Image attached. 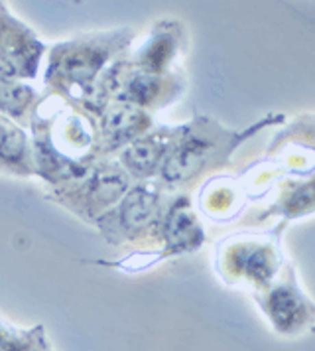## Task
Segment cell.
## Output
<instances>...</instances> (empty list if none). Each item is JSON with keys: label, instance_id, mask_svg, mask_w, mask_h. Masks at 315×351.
<instances>
[{"label": "cell", "instance_id": "30bf717a", "mask_svg": "<svg viewBox=\"0 0 315 351\" xmlns=\"http://www.w3.org/2000/svg\"><path fill=\"white\" fill-rule=\"evenodd\" d=\"M173 51H175V36L170 30H160L156 36H152L144 51H140V62L148 71H160L172 60Z\"/></svg>", "mask_w": 315, "mask_h": 351}, {"label": "cell", "instance_id": "277c9868", "mask_svg": "<svg viewBox=\"0 0 315 351\" xmlns=\"http://www.w3.org/2000/svg\"><path fill=\"white\" fill-rule=\"evenodd\" d=\"M158 211V195L146 188H136L126 195L118 209V221L125 231H138L154 219Z\"/></svg>", "mask_w": 315, "mask_h": 351}, {"label": "cell", "instance_id": "4fadbf2b", "mask_svg": "<svg viewBox=\"0 0 315 351\" xmlns=\"http://www.w3.org/2000/svg\"><path fill=\"white\" fill-rule=\"evenodd\" d=\"M32 91L22 85H4L0 87V107L12 114H20L22 109L28 105Z\"/></svg>", "mask_w": 315, "mask_h": 351}, {"label": "cell", "instance_id": "ba28073f", "mask_svg": "<svg viewBox=\"0 0 315 351\" xmlns=\"http://www.w3.org/2000/svg\"><path fill=\"white\" fill-rule=\"evenodd\" d=\"M235 263L244 276L254 282H266L274 272V255L266 247H238L235 251Z\"/></svg>", "mask_w": 315, "mask_h": 351}, {"label": "cell", "instance_id": "52a82bcc", "mask_svg": "<svg viewBox=\"0 0 315 351\" xmlns=\"http://www.w3.org/2000/svg\"><path fill=\"white\" fill-rule=\"evenodd\" d=\"M164 150H166V143L158 134H154L128 146L123 154V160L130 172L146 176L156 168L158 160L164 154Z\"/></svg>", "mask_w": 315, "mask_h": 351}, {"label": "cell", "instance_id": "5bb4252c", "mask_svg": "<svg viewBox=\"0 0 315 351\" xmlns=\"http://www.w3.org/2000/svg\"><path fill=\"white\" fill-rule=\"evenodd\" d=\"M36 343L32 334H16L14 330L0 326V351H34Z\"/></svg>", "mask_w": 315, "mask_h": 351}, {"label": "cell", "instance_id": "7a4b0ae2", "mask_svg": "<svg viewBox=\"0 0 315 351\" xmlns=\"http://www.w3.org/2000/svg\"><path fill=\"white\" fill-rule=\"evenodd\" d=\"M213 150H215V141L207 132L197 130L193 134H188L186 141L164 162L162 176L168 182H186L203 168Z\"/></svg>", "mask_w": 315, "mask_h": 351}, {"label": "cell", "instance_id": "9c48e42d", "mask_svg": "<svg viewBox=\"0 0 315 351\" xmlns=\"http://www.w3.org/2000/svg\"><path fill=\"white\" fill-rule=\"evenodd\" d=\"M126 190V178L116 168L99 170L89 184V195L97 204H109L114 202Z\"/></svg>", "mask_w": 315, "mask_h": 351}, {"label": "cell", "instance_id": "3957f363", "mask_svg": "<svg viewBox=\"0 0 315 351\" xmlns=\"http://www.w3.org/2000/svg\"><path fill=\"white\" fill-rule=\"evenodd\" d=\"M266 312L272 324L284 334L298 332L310 319V308L303 302L301 294L296 292V288L282 287L272 290L268 294Z\"/></svg>", "mask_w": 315, "mask_h": 351}, {"label": "cell", "instance_id": "7c38bea8", "mask_svg": "<svg viewBox=\"0 0 315 351\" xmlns=\"http://www.w3.org/2000/svg\"><path fill=\"white\" fill-rule=\"evenodd\" d=\"M160 91V81L148 73H138L126 81L125 97L132 103H152Z\"/></svg>", "mask_w": 315, "mask_h": 351}, {"label": "cell", "instance_id": "8992f818", "mask_svg": "<svg viewBox=\"0 0 315 351\" xmlns=\"http://www.w3.org/2000/svg\"><path fill=\"white\" fill-rule=\"evenodd\" d=\"M166 235H168V243L173 251H186L189 247L199 245L203 239V233L199 229V225L195 223L193 215L189 213V209L177 206L172 209V215L168 219V227H166Z\"/></svg>", "mask_w": 315, "mask_h": 351}, {"label": "cell", "instance_id": "8fae6325", "mask_svg": "<svg viewBox=\"0 0 315 351\" xmlns=\"http://www.w3.org/2000/svg\"><path fill=\"white\" fill-rule=\"evenodd\" d=\"M24 134L10 121L0 117V160L4 164H20L24 156Z\"/></svg>", "mask_w": 315, "mask_h": 351}, {"label": "cell", "instance_id": "5b68a950", "mask_svg": "<svg viewBox=\"0 0 315 351\" xmlns=\"http://www.w3.org/2000/svg\"><path fill=\"white\" fill-rule=\"evenodd\" d=\"M148 125L146 114L130 105H114L105 114V132L110 144L125 143Z\"/></svg>", "mask_w": 315, "mask_h": 351}, {"label": "cell", "instance_id": "6da1fadb", "mask_svg": "<svg viewBox=\"0 0 315 351\" xmlns=\"http://www.w3.org/2000/svg\"><path fill=\"white\" fill-rule=\"evenodd\" d=\"M107 58V49L99 42H81L60 48L53 56L51 71L67 83H87Z\"/></svg>", "mask_w": 315, "mask_h": 351}]
</instances>
